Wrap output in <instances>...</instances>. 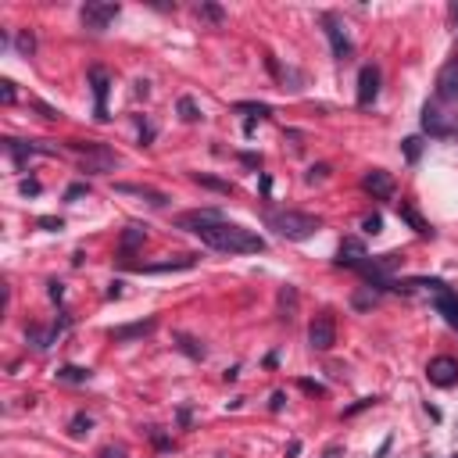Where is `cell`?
I'll use <instances>...</instances> for the list:
<instances>
[{"label":"cell","mask_w":458,"mask_h":458,"mask_svg":"<svg viewBox=\"0 0 458 458\" xmlns=\"http://www.w3.org/2000/svg\"><path fill=\"white\" fill-rule=\"evenodd\" d=\"M197 237H200L208 248L225 251V255H262V251H265V240H262L258 233H251V229H244V225H237V222H225V218L200 225Z\"/></svg>","instance_id":"6da1fadb"},{"label":"cell","mask_w":458,"mask_h":458,"mask_svg":"<svg viewBox=\"0 0 458 458\" xmlns=\"http://www.w3.org/2000/svg\"><path fill=\"white\" fill-rule=\"evenodd\" d=\"M319 225L322 222L315 215H305V211H273L269 215V229H276L287 240H308L319 233Z\"/></svg>","instance_id":"7a4b0ae2"},{"label":"cell","mask_w":458,"mask_h":458,"mask_svg":"<svg viewBox=\"0 0 458 458\" xmlns=\"http://www.w3.org/2000/svg\"><path fill=\"white\" fill-rule=\"evenodd\" d=\"M68 147L83 158V168H86L90 175L115 172V165H118V154H115L111 147H104V143H79V140H72Z\"/></svg>","instance_id":"3957f363"},{"label":"cell","mask_w":458,"mask_h":458,"mask_svg":"<svg viewBox=\"0 0 458 458\" xmlns=\"http://www.w3.org/2000/svg\"><path fill=\"white\" fill-rule=\"evenodd\" d=\"M422 287L433 290V305H437V312L444 315V322H447L451 330H458V294H454L447 283H440V280H429V283H422Z\"/></svg>","instance_id":"277c9868"},{"label":"cell","mask_w":458,"mask_h":458,"mask_svg":"<svg viewBox=\"0 0 458 458\" xmlns=\"http://www.w3.org/2000/svg\"><path fill=\"white\" fill-rule=\"evenodd\" d=\"M422 129H426L429 136H451V133L458 129V122H454L447 111H440V104H426V108H422Z\"/></svg>","instance_id":"5b68a950"},{"label":"cell","mask_w":458,"mask_h":458,"mask_svg":"<svg viewBox=\"0 0 458 458\" xmlns=\"http://www.w3.org/2000/svg\"><path fill=\"white\" fill-rule=\"evenodd\" d=\"M426 376H429V383L433 387H454L458 383V362L454 358H447V355H440V358H429V365H426Z\"/></svg>","instance_id":"8992f818"},{"label":"cell","mask_w":458,"mask_h":458,"mask_svg":"<svg viewBox=\"0 0 458 458\" xmlns=\"http://www.w3.org/2000/svg\"><path fill=\"white\" fill-rule=\"evenodd\" d=\"M118 19V4H101V0H90L83 8V22L86 29H108Z\"/></svg>","instance_id":"52a82bcc"},{"label":"cell","mask_w":458,"mask_h":458,"mask_svg":"<svg viewBox=\"0 0 458 458\" xmlns=\"http://www.w3.org/2000/svg\"><path fill=\"white\" fill-rule=\"evenodd\" d=\"M308 344H312L315 351H330V347L337 344V326H333L330 315H319V319L308 326Z\"/></svg>","instance_id":"ba28073f"},{"label":"cell","mask_w":458,"mask_h":458,"mask_svg":"<svg viewBox=\"0 0 458 458\" xmlns=\"http://www.w3.org/2000/svg\"><path fill=\"white\" fill-rule=\"evenodd\" d=\"M158 330V319H140V322H126V326H115L108 337L115 340V344H126V340H143V337H151Z\"/></svg>","instance_id":"9c48e42d"},{"label":"cell","mask_w":458,"mask_h":458,"mask_svg":"<svg viewBox=\"0 0 458 458\" xmlns=\"http://www.w3.org/2000/svg\"><path fill=\"white\" fill-rule=\"evenodd\" d=\"M322 26H326V36H330V47H333V54H337L340 61H344V58H351V40H347V33H344L340 19L326 15V19H322Z\"/></svg>","instance_id":"30bf717a"},{"label":"cell","mask_w":458,"mask_h":458,"mask_svg":"<svg viewBox=\"0 0 458 458\" xmlns=\"http://www.w3.org/2000/svg\"><path fill=\"white\" fill-rule=\"evenodd\" d=\"M376 93H380V68H376V65H365V68L358 72V104L369 108V104L376 101Z\"/></svg>","instance_id":"8fae6325"},{"label":"cell","mask_w":458,"mask_h":458,"mask_svg":"<svg viewBox=\"0 0 458 458\" xmlns=\"http://www.w3.org/2000/svg\"><path fill=\"white\" fill-rule=\"evenodd\" d=\"M365 262H369V251H365L362 240H344V244H340L337 265H344V269H362Z\"/></svg>","instance_id":"7c38bea8"},{"label":"cell","mask_w":458,"mask_h":458,"mask_svg":"<svg viewBox=\"0 0 458 458\" xmlns=\"http://www.w3.org/2000/svg\"><path fill=\"white\" fill-rule=\"evenodd\" d=\"M362 186H365L372 197H380V200H387V197L394 193V179H390V172H383V168H372V172H365Z\"/></svg>","instance_id":"4fadbf2b"},{"label":"cell","mask_w":458,"mask_h":458,"mask_svg":"<svg viewBox=\"0 0 458 458\" xmlns=\"http://www.w3.org/2000/svg\"><path fill=\"white\" fill-rule=\"evenodd\" d=\"M115 193H126V197H140V200H147V204H154V208H165V204H168V197H165L161 190H151V186H136V183H115Z\"/></svg>","instance_id":"5bb4252c"},{"label":"cell","mask_w":458,"mask_h":458,"mask_svg":"<svg viewBox=\"0 0 458 458\" xmlns=\"http://www.w3.org/2000/svg\"><path fill=\"white\" fill-rule=\"evenodd\" d=\"M90 83H93V97H97V118L108 122V72L104 68H90Z\"/></svg>","instance_id":"9a60e30c"},{"label":"cell","mask_w":458,"mask_h":458,"mask_svg":"<svg viewBox=\"0 0 458 458\" xmlns=\"http://www.w3.org/2000/svg\"><path fill=\"white\" fill-rule=\"evenodd\" d=\"M218 218H222V211H215V208H208V211H186V215H179V229H190V233H197L200 225L218 222Z\"/></svg>","instance_id":"2e32d148"},{"label":"cell","mask_w":458,"mask_h":458,"mask_svg":"<svg viewBox=\"0 0 458 458\" xmlns=\"http://www.w3.org/2000/svg\"><path fill=\"white\" fill-rule=\"evenodd\" d=\"M397 215H401V218H404V222H408V225L415 229L419 237H429V225L422 222V215H419V211H415L412 204H397Z\"/></svg>","instance_id":"e0dca14e"},{"label":"cell","mask_w":458,"mask_h":458,"mask_svg":"<svg viewBox=\"0 0 458 458\" xmlns=\"http://www.w3.org/2000/svg\"><path fill=\"white\" fill-rule=\"evenodd\" d=\"M143 240H147V229L143 225H129L126 233H122V251H136Z\"/></svg>","instance_id":"ac0fdd59"},{"label":"cell","mask_w":458,"mask_h":458,"mask_svg":"<svg viewBox=\"0 0 458 458\" xmlns=\"http://www.w3.org/2000/svg\"><path fill=\"white\" fill-rule=\"evenodd\" d=\"M58 380H65V383H86V380H90V369H79V365H65V369L58 372Z\"/></svg>","instance_id":"d6986e66"},{"label":"cell","mask_w":458,"mask_h":458,"mask_svg":"<svg viewBox=\"0 0 458 458\" xmlns=\"http://www.w3.org/2000/svg\"><path fill=\"white\" fill-rule=\"evenodd\" d=\"M179 115H183V122H197L200 118V108L193 104V97H179Z\"/></svg>","instance_id":"ffe728a7"},{"label":"cell","mask_w":458,"mask_h":458,"mask_svg":"<svg viewBox=\"0 0 458 458\" xmlns=\"http://www.w3.org/2000/svg\"><path fill=\"white\" fill-rule=\"evenodd\" d=\"M90 426H93V419H90V415H76V419H72V437H86V433H90Z\"/></svg>","instance_id":"44dd1931"},{"label":"cell","mask_w":458,"mask_h":458,"mask_svg":"<svg viewBox=\"0 0 458 458\" xmlns=\"http://www.w3.org/2000/svg\"><path fill=\"white\" fill-rule=\"evenodd\" d=\"M179 351H186L190 358H204V347H197V340L190 337H179Z\"/></svg>","instance_id":"7402d4cb"},{"label":"cell","mask_w":458,"mask_h":458,"mask_svg":"<svg viewBox=\"0 0 458 458\" xmlns=\"http://www.w3.org/2000/svg\"><path fill=\"white\" fill-rule=\"evenodd\" d=\"M197 183H200V186H211V190H218V193H229V190H233L229 183H222V179H211V175H197Z\"/></svg>","instance_id":"603a6c76"},{"label":"cell","mask_w":458,"mask_h":458,"mask_svg":"<svg viewBox=\"0 0 458 458\" xmlns=\"http://www.w3.org/2000/svg\"><path fill=\"white\" fill-rule=\"evenodd\" d=\"M0 101H4V104H15V83H11V79L0 83Z\"/></svg>","instance_id":"cb8c5ba5"},{"label":"cell","mask_w":458,"mask_h":458,"mask_svg":"<svg viewBox=\"0 0 458 458\" xmlns=\"http://www.w3.org/2000/svg\"><path fill=\"white\" fill-rule=\"evenodd\" d=\"M419 151H422V140L408 136V140H404V154H408V161H415V158H419Z\"/></svg>","instance_id":"d4e9b609"},{"label":"cell","mask_w":458,"mask_h":458,"mask_svg":"<svg viewBox=\"0 0 458 458\" xmlns=\"http://www.w3.org/2000/svg\"><path fill=\"white\" fill-rule=\"evenodd\" d=\"M200 15L211 19V22H222V8L218 4H200Z\"/></svg>","instance_id":"484cf974"},{"label":"cell","mask_w":458,"mask_h":458,"mask_svg":"<svg viewBox=\"0 0 458 458\" xmlns=\"http://www.w3.org/2000/svg\"><path fill=\"white\" fill-rule=\"evenodd\" d=\"M362 225H365V233H372V237H376L380 229H383V218H380V215H369V218L362 222Z\"/></svg>","instance_id":"4316f807"},{"label":"cell","mask_w":458,"mask_h":458,"mask_svg":"<svg viewBox=\"0 0 458 458\" xmlns=\"http://www.w3.org/2000/svg\"><path fill=\"white\" fill-rule=\"evenodd\" d=\"M240 111H251V115H258V118H269V108L265 104H237Z\"/></svg>","instance_id":"83f0119b"},{"label":"cell","mask_w":458,"mask_h":458,"mask_svg":"<svg viewBox=\"0 0 458 458\" xmlns=\"http://www.w3.org/2000/svg\"><path fill=\"white\" fill-rule=\"evenodd\" d=\"M22 193H26V197H36V193H40V183H36V179H26V183H22Z\"/></svg>","instance_id":"f1b7e54d"},{"label":"cell","mask_w":458,"mask_h":458,"mask_svg":"<svg viewBox=\"0 0 458 458\" xmlns=\"http://www.w3.org/2000/svg\"><path fill=\"white\" fill-rule=\"evenodd\" d=\"M83 193H86V183H72L65 197H68V200H76V197H83Z\"/></svg>","instance_id":"f546056e"},{"label":"cell","mask_w":458,"mask_h":458,"mask_svg":"<svg viewBox=\"0 0 458 458\" xmlns=\"http://www.w3.org/2000/svg\"><path fill=\"white\" fill-rule=\"evenodd\" d=\"M40 225H44V229H51V233H58V229H61V218H47V215H44V218H40Z\"/></svg>","instance_id":"4dcf8cb0"},{"label":"cell","mask_w":458,"mask_h":458,"mask_svg":"<svg viewBox=\"0 0 458 458\" xmlns=\"http://www.w3.org/2000/svg\"><path fill=\"white\" fill-rule=\"evenodd\" d=\"M33 47H36V40H33V36H26V33H22V36H19V51H26V54H29V51H33Z\"/></svg>","instance_id":"1f68e13d"},{"label":"cell","mask_w":458,"mask_h":458,"mask_svg":"<svg viewBox=\"0 0 458 458\" xmlns=\"http://www.w3.org/2000/svg\"><path fill=\"white\" fill-rule=\"evenodd\" d=\"M326 172H330L326 165H315V168L308 172V183H315V179H326Z\"/></svg>","instance_id":"d6a6232c"},{"label":"cell","mask_w":458,"mask_h":458,"mask_svg":"<svg viewBox=\"0 0 458 458\" xmlns=\"http://www.w3.org/2000/svg\"><path fill=\"white\" fill-rule=\"evenodd\" d=\"M376 301V294H355V305L358 308H365V305H372Z\"/></svg>","instance_id":"836d02e7"},{"label":"cell","mask_w":458,"mask_h":458,"mask_svg":"<svg viewBox=\"0 0 458 458\" xmlns=\"http://www.w3.org/2000/svg\"><path fill=\"white\" fill-rule=\"evenodd\" d=\"M301 390H308V394H322V387H319V383H312V380H301Z\"/></svg>","instance_id":"e575fe53"},{"label":"cell","mask_w":458,"mask_h":458,"mask_svg":"<svg viewBox=\"0 0 458 458\" xmlns=\"http://www.w3.org/2000/svg\"><path fill=\"white\" fill-rule=\"evenodd\" d=\"M101 458H126V447H108Z\"/></svg>","instance_id":"d590c367"},{"label":"cell","mask_w":458,"mask_h":458,"mask_svg":"<svg viewBox=\"0 0 458 458\" xmlns=\"http://www.w3.org/2000/svg\"><path fill=\"white\" fill-rule=\"evenodd\" d=\"M61 294H65V290H61V283H51V297H54V301H61Z\"/></svg>","instance_id":"8d00e7d4"},{"label":"cell","mask_w":458,"mask_h":458,"mask_svg":"<svg viewBox=\"0 0 458 458\" xmlns=\"http://www.w3.org/2000/svg\"><path fill=\"white\" fill-rule=\"evenodd\" d=\"M283 401H287L283 394H273V412H280V408H283Z\"/></svg>","instance_id":"74e56055"},{"label":"cell","mask_w":458,"mask_h":458,"mask_svg":"<svg viewBox=\"0 0 458 458\" xmlns=\"http://www.w3.org/2000/svg\"><path fill=\"white\" fill-rule=\"evenodd\" d=\"M340 454H344V451H340V447L333 444V447H326V454H322V458H340Z\"/></svg>","instance_id":"f35d334b"},{"label":"cell","mask_w":458,"mask_h":458,"mask_svg":"<svg viewBox=\"0 0 458 458\" xmlns=\"http://www.w3.org/2000/svg\"><path fill=\"white\" fill-rule=\"evenodd\" d=\"M454 26H458V8H454Z\"/></svg>","instance_id":"ab89813d"},{"label":"cell","mask_w":458,"mask_h":458,"mask_svg":"<svg viewBox=\"0 0 458 458\" xmlns=\"http://www.w3.org/2000/svg\"><path fill=\"white\" fill-rule=\"evenodd\" d=\"M451 458H458V454H451Z\"/></svg>","instance_id":"60d3db41"}]
</instances>
